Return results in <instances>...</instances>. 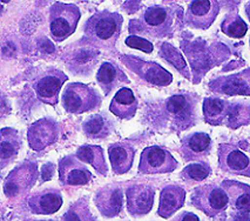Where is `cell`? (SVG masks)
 <instances>
[{
  "label": "cell",
  "instance_id": "obj_5",
  "mask_svg": "<svg viewBox=\"0 0 250 221\" xmlns=\"http://www.w3.org/2000/svg\"><path fill=\"white\" fill-rule=\"evenodd\" d=\"M191 203L210 218L225 214L229 205V198L221 186L208 184L197 187L191 196Z\"/></svg>",
  "mask_w": 250,
  "mask_h": 221
},
{
  "label": "cell",
  "instance_id": "obj_3",
  "mask_svg": "<svg viewBox=\"0 0 250 221\" xmlns=\"http://www.w3.org/2000/svg\"><path fill=\"white\" fill-rule=\"evenodd\" d=\"M61 101L66 112L72 114H83L99 109L103 98L97 89L87 84L71 83L63 89Z\"/></svg>",
  "mask_w": 250,
  "mask_h": 221
},
{
  "label": "cell",
  "instance_id": "obj_26",
  "mask_svg": "<svg viewBox=\"0 0 250 221\" xmlns=\"http://www.w3.org/2000/svg\"><path fill=\"white\" fill-rule=\"evenodd\" d=\"M230 103L216 98H207L203 101V115L206 123L220 126L226 124Z\"/></svg>",
  "mask_w": 250,
  "mask_h": 221
},
{
  "label": "cell",
  "instance_id": "obj_17",
  "mask_svg": "<svg viewBox=\"0 0 250 221\" xmlns=\"http://www.w3.org/2000/svg\"><path fill=\"white\" fill-rule=\"evenodd\" d=\"M94 202L100 213L106 218L120 214L124 206V194L118 184H108L100 187L94 197Z\"/></svg>",
  "mask_w": 250,
  "mask_h": 221
},
{
  "label": "cell",
  "instance_id": "obj_23",
  "mask_svg": "<svg viewBox=\"0 0 250 221\" xmlns=\"http://www.w3.org/2000/svg\"><path fill=\"white\" fill-rule=\"evenodd\" d=\"M97 81L103 88L104 95H108L110 92L125 84H129L128 77L115 63L112 62H106L100 66L97 73Z\"/></svg>",
  "mask_w": 250,
  "mask_h": 221
},
{
  "label": "cell",
  "instance_id": "obj_8",
  "mask_svg": "<svg viewBox=\"0 0 250 221\" xmlns=\"http://www.w3.org/2000/svg\"><path fill=\"white\" fill-rule=\"evenodd\" d=\"M165 110L174 127L186 130L194 124L195 100L189 94H174L166 100Z\"/></svg>",
  "mask_w": 250,
  "mask_h": 221
},
{
  "label": "cell",
  "instance_id": "obj_33",
  "mask_svg": "<svg viewBox=\"0 0 250 221\" xmlns=\"http://www.w3.org/2000/svg\"><path fill=\"white\" fill-rule=\"evenodd\" d=\"M210 174V167L207 164H190L183 168L181 177L187 181H203Z\"/></svg>",
  "mask_w": 250,
  "mask_h": 221
},
{
  "label": "cell",
  "instance_id": "obj_4",
  "mask_svg": "<svg viewBox=\"0 0 250 221\" xmlns=\"http://www.w3.org/2000/svg\"><path fill=\"white\" fill-rule=\"evenodd\" d=\"M81 17L79 7L73 4L54 2L49 10V31L54 42L61 43L77 30Z\"/></svg>",
  "mask_w": 250,
  "mask_h": 221
},
{
  "label": "cell",
  "instance_id": "obj_30",
  "mask_svg": "<svg viewBox=\"0 0 250 221\" xmlns=\"http://www.w3.org/2000/svg\"><path fill=\"white\" fill-rule=\"evenodd\" d=\"M250 123V104L249 103H235L229 106L228 117L226 125L230 129H238Z\"/></svg>",
  "mask_w": 250,
  "mask_h": 221
},
{
  "label": "cell",
  "instance_id": "obj_18",
  "mask_svg": "<svg viewBox=\"0 0 250 221\" xmlns=\"http://www.w3.org/2000/svg\"><path fill=\"white\" fill-rule=\"evenodd\" d=\"M62 205V196L58 188L47 187L37 191L28 198V207L34 214L48 215L58 212Z\"/></svg>",
  "mask_w": 250,
  "mask_h": 221
},
{
  "label": "cell",
  "instance_id": "obj_7",
  "mask_svg": "<svg viewBox=\"0 0 250 221\" xmlns=\"http://www.w3.org/2000/svg\"><path fill=\"white\" fill-rule=\"evenodd\" d=\"M122 63L141 80L155 86H168L173 81V75L155 62H146L134 55H121Z\"/></svg>",
  "mask_w": 250,
  "mask_h": 221
},
{
  "label": "cell",
  "instance_id": "obj_10",
  "mask_svg": "<svg viewBox=\"0 0 250 221\" xmlns=\"http://www.w3.org/2000/svg\"><path fill=\"white\" fill-rule=\"evenodd\" d=\"M68 77L60 69L51 68L45 71L34 81L33 88L38 99L42 103L55 106L59 100V93Z\"/></svg>",
  "mask_w": 250,
  "mask_h": 221
},
{
  "label": "cell",
  "instance_id": "obj_11",
  "mask_svg": "<svg viewBox=\"0 0 250 221\" xmlns=\"http://www.w3.org/2000/svg\"><path fill=\"white\" fill-rule=\"evenodd\" d=\"M38 179V168L34 162L26 161L8 174L5 180L4 192L7 198L18 197L24 194L36 184Z\"/></svg>",
  "mask_w": 250,
  "mask_h": 221
},
{
  "label": "cell",
  "instance_id": "obj_34",
  "mask_svg": "<svg viewBox=\"0 0 250 221\" xmlns=\"http://www.w3.org/2000/svg\"><path fill=\"white\" fill-rule=\"evenodd\" d=\"M125 43H126V45L129 46V47L140 49V51L146 52V53H152L154 49L153 44L142 37L129 36Z\"/></svg>",
  "mask_w": 250,
  "mask_h": 221
},
{
  "label": "cell",
  "instance_id": "obj_27",
  "mask_svg": "<svg viewBox=\"0 0 250 221\" xmlns=\"http://www.w3.org/2000/svg\"><path fill=\"white\" fill-rule=\"evenodd\" d=\"M75 156L81 161L91 165L101 176H107L108 173V167H107L106 159H104L103 147L95 146V145H83L77 151Z\"/></svg>",
  "mask_w": 250,
  "mask_h": 221
},
{
  "label": "cell",
  "instance_id": "obj_15",
  "mask_svg": "<svg viewBox=\"0 0 250 221\" xmlns=\"http://www.w3.org/2000/svg\"><path fill=\"white\" fill-rule=\"evenodd\" d=\"M209 88L214 93L228 97L250 95V68L235 74L216 78L209 83Z\"/></svg>",
  "mask_w": 250,
  "mask_h": 221
},
{
  "label": "cell",
  "instance_id": "obj_29",
  "mask_svg": "<svg viewBox=\"0 0 250 221\" xmlns=\"http://www.w3.org/2000/svg\"><path fill=\"white\" fill-rule=\"evenodd\" d=\"M61 221H98L89 209L88 199L83 198L69 206Z\"/></svg>",
  "mask_w": 250,
  "mask_h": 221
},
{
  "label": "cell",
  "instance_id": "obj_19",
  "mask_svg": "<svg viewBox=\"0 0 250 221\" xmlns=\"http://www.w3.org/2000/svg\"><path fill=\"white\" fill-rule=\"evenodd\" d=\"M211 150V139L207 133L196 132L182 139L181 152L183 159L187 161L200 160L208 156Z\"/></svg>",
  "mask_w": 250,
  "mask_h": 221
},
{
  "label": "cell",
  "instance_id": "obj_28",
  "mask_svg": "<svg viewBox=\"0 0 250 221\" xmlns=\"http://www.w3.org/2000/svg\"><path fill=\"white\" fill-rule=\"evenodd\" d=\"M83 131L89 139H104L112 132V125L106 117L95 114L83 124Z\"/></svg>",
  "mask_w": 250,
  "mask_h": 221
},
{
  "label": "cell",
  "instance_id": "obj_9",
  "mask_svg": "<svg viewBox=\"0 0 250 221\" xmlns=\"http://www.w3.org/2000/svg\"><path fill=\"white\" fill-rule=\"evenodd\" d=\"M176 159L169 151L160 146L146 147L142 151L139 164L140 174H164L175 171Z\"/></svg>",
  "mask_w": 250,
  "mask_h": 221
},
{
  "label": "cell",
  "instance_id": "obj_13",
  "mask_svg": "<svg viewBox=\"0 0 250 221\" xmlns=\"http://www.w3.org/2000/svg\"><path fill=\"white\" fill-rule=\"evenodd\" d=\"M127 209L133 217H142L152 211L155 187L150 184H132L126 190Z\"/></svg>",
  "mask_w": 250,
  "mask_h": 221
},
{
  "label": "cell",
  "instance_id": "obj_24",
  "mask_svg": "<svg viewBox=\"0 0 250 221\" xmlns=\"http://www.w3.org/2000/svg\"><path fill=\"white\" fill-rule=\"evenodd\" d=\"M138 99L130 88L122 87L116 92L110 101L109 110L115 117L120 119H132L138 110Z\"/></svg>",
  "mask_w": 250,
  "mask_h": 221
},
{
  "label": "cell",
  "instance_id": "obj_12",
  "mask_svg": "<svg viewBox=\"0 0 250 221\" xmlns=\"http://www.w3.org/2000/svg\"><path fill=\"white\" fill-rule=\"evenodd\" d=\"M60 136V127L53 119L43 118L36 121L28 127L27 140L28 145L36 152L47 148L55 144Z\"/></svg>",
  "mask_w": 250,
  "mask_h": 221
},
{
  "label": "cell",
  "instance_id": "obj_6",
  "mask_svg": "<svg viewBox=\"0 0 250 221\" xmlns=\"http://www.w3.org/2000/svg\"><path fill=\"white\" fill-rule=\"evenodd\" d=\"M219 165L223 172L250 178V146L222 144L219 148Z\"/></svg>",
  "mask_w": 250,
  "mask_h": 221
},
{
  "label": "cell",
  "instance_id": "obj_2",
  "mask_svg": "<svg viewBox=\"0 0 250 221\" xmlns=\"http://www.w3.org/2000/svg\"><path fill=\"white\" fill-rule=\"evenodd\" d=\"M174 12L162 5H154L146 8L139 19L130 22L129 28L141 32V34L154 38L168 37L174 30Z\"/></svg>",
  "mask_w": 250,
  "mask_h": 221
},
{
  "label": "cell",
  "instance_id": "obj_21",
  "mask_svg": "<svg viewBox=\"0 0 250 221\" xmlns=\"http://www.w3.org/2000/svg\"><path fill=\"white\" fill-rule=\"evenodd\" d=\"M221 187L226 191L231 208L240 214L250 213V186L234 180H225Z\"/></svg>",
  "mask_w": 250,
  "mask_h": 221
},
{
  "label": "cell",
  "instance_id": "obj_1",
  "mask_svg": "<svg viewBox=\"0 0 250 221\" xmlns=\"http://www.w3.org/2000/svg\"><path fill=\"white\" fill-rule=\"evenodd\" d=\"M122 22V16L115 12L101 11L93 14L83 26L85 40L97 47L113 48L120 37Z\"/></svg>",
  "mask_w": 250,
  "mask_h": 221
},
{
  "label": "cell",
  "instance_id": "obj_37",
  "mask_svg": "<svg viewBox=\"0 0 250 221\" xmlns=\"http://www.w3.org/2000/svg\"><path fill=\"white\" fill-rule=\"evenodd\" d=\"M27 221H55V220H27Z\"/></svg>",
  "mask_w": 250,
  "mask_h": 221
},
{
  "label": "cell",
  "instance_id": "obj_20",
  "mask_svg": "<svg viewBox=\"0 0 250 221\" xmlns=\"http://www.w3.org/2000/svg\"><path fill=\"white\" fill-rule=\"evenodd\" d=\"M108 155L113 173L116 176L127 173L135 158V147L129 142H115L108 147Z\"/></svg>",
  "mask_w": 250,
  "mask_h": 221
},
{
  "label": "cell",
  "instance_id": "obj_31",
  "mask_svg": "<svg viewBox=\"0 0 250 221\" xmlns=\"http://www.w3.org/2000/svg\"><path fill=\"white\" fill-rule=\"evenodd\" d=\"M221 30L226 36L234 38V39H240L246 36L248 26L237 13H230L223 20Z\"/></svg>",
  "mask_w": 250,
  "mask_h": 221
},
{
  "label": "cell",
  "instance_id": "obj_25",
  "mask_svg": "<svg viewBox=\"0 0 250 221\" xmlns=\"http://www.w3.org/2000/svg\"><path fill=\"white\" fill-rule=\"evenodd\" d=\"M21 147V139L18 131L5 127L1 130V142H0V164L5 168L16 159Z\"/></svg>",
  "mask_w": 250,
  "mask_h": 221
},
{
  "label": "cell",
  "instance_id": "obj_36",
  "mask_svg": "<svg viewBox=\"0 0 250 221\" xmlns=\"http://www.w3.org/2000/svg\"><path fill=\"white\" fill-rule=\"evenodd\" d=\"M246 13H247V16H248V19L250 22V2H248V4L246 5Z\"/></svg>",
  "mask_w": 250,
  "mask_h": 221
},
{
  "label": "cell",
  "instance_id": "obj_14",
  "mask_svg": "<svg viewBox=\"0 0 250 221\" xmlns=\"http://www.w3.org/2000/svg\"><path fill=\"white\" fill-rule=\"evenodd\" d=\"M220 5L214 0H195L189 2L186 12V22L194 28L207 30L216 19Z\"/></svg>",
  "mask_w": 250,
  "mask_h": 221
},
{
  "label": "cell",
  "instance_id": "obj_16",
  "mask_svg": "<svg viewBox=\"0 0 250 221\" xmlns=\"http://www.w3.org/2000/svg\"><path fill=\"white\" fill-rule=\"evenodd\" d=\"M93 174L74 155H66L59 161V180L65 186H83L92 181Z\"/></svg>",
  "mask_w": 250,
  "mask_h": 221
},
{
  "label": "cell",
  "instance_id": "obj_22",
  "mask_svg": "<svg viewBox=\"0 0 250 221\" xmlns=\"http://www.w3.org/2000/svg\"><path fill=\"white\" fill-rule=\"evenodd\" d=\"M186 191L177 185H168L160 193L158 214L164 219H169L185 205Z\"/></svg>",
  "mask_w": 250,
  "mask_h": 221
},
{
  "label": "cell",
  "instance_id": "obj_35",
  "mask_svg": "<svg viewBox=\"0 0 250 221\" xmlns=\"http://www.w3.org/2000/svg\"><path fill=\"white\" fill-rule=\"evenodd\" d=\"M175 221H200L199 217L194 213H189V212H185V213L180 215Z\"/></svg>",
  "mask_w": 250,
  "mask_h": 221
},
{
  "label": "cell",
  "instance_id": "obj_32",
  "mask_svg": "<svg viewBox=\"0 0 250 221\" xmlns=\"http://www.w3.org/2000/svg\"><path fill=\"white\" fill-rule=\"evenodd\" d=\"M160 54H161V57L167 60L168 63H170L177 71H180V73H182L186 78H190L189 72H188L187 64H186L181 53H180L174 46H171L170 44L168 43H164L162 44L161 48H160Z\"/></svg>",
  "mask_w": 250,
  "mask_h": 221
}]
</instances>
